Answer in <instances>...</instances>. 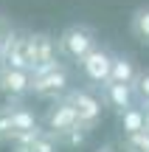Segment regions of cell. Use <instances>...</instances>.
I'll list each match as a JSON object with an SVG mask.
<instances>
[{
	"instance_id": "cell-1",
	"label": "cell",
	"mask_w": 149,
	"mask_h": 152,
	"mask_svg": "<svg viewBox=\"0 0 149 152\" xmlns=\"http://www.w3.org/2000/svg\"><path fill=\"white\" fill-rule=\"evenodd\" d=\"M45 130L59 144H68V147H79V144H84V138L90 135L76 121V113H73V107L68 104L65 96L54 99V104L48 107V113H45Z\"/></svg>"
},
{
	"instance_id": "cell-2",
	"label": "cell",
	"mask_w": 149,
	"mask_h": 152,
	"mask_svg": "<svg viewBox=\"0 0 149 152\" xmlns=\"http://www.w3.org/2000/svg\"><path fill=\"white\" fill-rule=\"evenodd\" d=\"M31 73V82H28V93H34L37 99H59L68 93V85H71V73H68V68L62 65L59 59L48 62V65L42 68H34Z\"/></svg>"
},
{
	"instance_id": "cell-3",
	"label": "cell",
	"mask_w": 149,
	"mask_h": 152,
	"mask_svg": "<svg viewBox=\"0 0 149 152\" xmlns=\"http://www.w3.org/2000/svg\"><path fill=\"white\" fill-rule=\"evenodd\" d=\"M96 42H99V34H96L93 26L73 23V26H68L65 31L56 37V56H62V59L79 65V59H82Z\"/></svg>"
},
{
	"instance_id": "cell-4",
	"label": "cell",
	"mask_w": 149,
	"mask_h": 152,
	"mask_svg": "<svg viewBox=\"0 0 149 152\" xmlns=\"http://www.w3.org/2000/svg\"><path fill=\"white\" fill-rule=\"evenodd\" d=\"M65 99L73 107L76 121L82 124V130L93 132L99 127V121H101V113H104V104H101L99 93H93L90 87H73V90L65 93Z\"/></svg>"
},
{
	"instance_id": "cell-5",
	"label": "cell",
	"mask_w": 149,
	"mask_h": 152,
	"mask_svg": "<svg viewBox=\"0 0 149 152\" xmlns=\"http://www.w3.org/2000/svg\"><path fill=\"white\" fill-rule=\"evenodd\" d=\"M113 54L116 51H110L107 45L96 42L93 48L87 51V54L79 59V68H82V76L90 82L93 87L104 85L107 79H110V65H113Z\"/></svg>"
},
{
	"instance_id": "cell-6",
	"label": "cell",
	"mask_w": 149,
	"mask_h": 152,
	"mask_svg": "<svg viewBox=\"0 0 149 152\" xmlns=\"http://www.w3.org/2000/svg\"><path fill=\"white\" fill-rule=\"evenodd\" d=\"M0 68H23V71H28V34H23V31L3 34Z\"/></svg>"
},
{
	"instance_id": "cell-7",
	"label": "cell",
	"mask_w": 149,
	"mask_h": 152,
	"mask_svg": "<svg viewBox=\"0 0 149 152\" xmlns=\"http://www.w3.org/2000/svg\"><path fill=\"white\" fill-rule=\"evenodd\" d=\"M56 59V39L51 34H28V71L34 68H42L48 62Z\"/></svg>"
},
{
	"instance_id": "cell-8",
	"label": "cell",
	"mask_w": 149,
	"mask_h": 152,
	"mask_svg": "<svg viewBox=\"0 0 149 152\" xmlns=\"http://www.w3.org/2000/svg\"><path fill=\"white\" fill-rule=\"evenodd\" d=\"M99 99L104 107H110L113 113H121L129 104H135V93L129 85H118V82H104L99 85Z\"/></svg>"
},
{
	"instance_id": "cell-9",
	"label": "cell",
	"mask_w": 149,
	"mask_h": 152,
	"mask_svg": "<svg viewBox=\"0 0 149 152\" xmlns=\"http://www.w3.org/2000/svg\"><path fill=\"white\" fill-rule=\"evenodd\" d=\"M28 82H31V73L23 71V68H0V93L9 102H17V99L25 96Z\"/></svg>"
},
{
	"instance_id": "cell-10",
	"label": "cell",
	"mask_w": 149,
	"mask_h": 152,
	"mask_svg": "<svg viewBox=\"0 0 149 152\" xmlns=\"http://www.w3.org/2000/svg\"><path fill=\"white\" fill-rule=\"evenodd\" d=\"M138 62L129 54H113V65H110V79L107 82H118V85H129L132 87L135 76H138Z\"/></svg>"
},
{
	"instance_id": "cell-11",
	"label": "cell",
	"mask_w": 149,
	"mask_h": 152,
	"mask_svg": "<svg viewBox=\"0 0 149 152\" xmlns=\"http://www.w3.org/2000/svg\"><path fill=\"white\" fill-rule=\"evenodd\" d=\"M118 130H121V135H135V132L144 130V107H135V104H129L127 110H121L118 113Z\"/></svg>"
},
{
	"instance_id": "cell-12",
	"label": "cell",
	"mask_w": 149,
	"mask_h": 152,
	"mask_svg": "<svg viewBox=\"0 0 149 152\" xmlns=\"http://www.w3.org/2000/svg\"><path fill=\"white\" fill-rule=\"evenodd\" d=\"M129 31H132V37L138 39L141 45L149 48V3L138 6V9L132 11V17H129Z\"/></svg>"
},
{
	"instance_id": "cell-13",
	"label": "cell",
	"mask_w": 149,
	"mask_h": 152,
	"mask_svg": "<svg viewBox=\"0 0 149 152\" xmlns=\"http://www.w3.org/2000/svg\"><path fill=\"white\" fill-rule=\"evenodd\" d=\"M34 127H39V124H37V115H34L28 107H11V138H14L17 132L34 130Z\"/></svg>"
},
{
	"instance_id": "cell-14",
	"label": "cell",
	"mask_w": 149,
	"mask_h": 152,
	"mask_svg": "<svg viewBox=\"0 0 149 152\" xmlns=\"http://www.w3.org/2000/svg\"><path fill=\"white\" fill-rule=\"evenodd\" d=\"M20 152H59V141H56L48 130H42L31 144H25Z\"/></svg>"
},
{
	"instance_id": "cell-15",
	"label": "cell",
	"mask_w": 149,
	"mask_h": 152,
	"mask_svg": "<svg viewBox=\"0 0 149 152\" xmlns=\"http://www.w3.org/2000/svg\"><path fill=\"white\" fill-rule=\"evenodd\" d=\"M124 152H149V130L124 135Z\"/></svg>"
},
{
	"instance_id": "cell-16",
	"label": "cell",
	"mask_w": 149,
	"mask_h": 152,
	"mask_svg": "<svg viewBox=\"0 0 149 152\" xmlns=\"http://www.w3.org/2000/svg\"><path fill=\"white\" fill-rule=\"evenodd\" d=\"M132 93L141 102V107L149 104V68L146 71H138V76H135V82H132Z\"/></svg>"
},
{
	"instance_id": "cell-17",
	"label": "cell",
	"mask_w": 149,
	"mask_h": 152,
	"mask_svg": "<svg viewBox=\"0 0 149 152\" xmlns=\"http://www.w3.org/2000/svg\"><path fill=\"white\" fill-rule=\"evenodd\" d=\"M11 138V107H0V141Z\"/></svg>"
},
{
	"instance_id": "cell-18",
	"label": "cell",
	"mask_w": 149,
	"mask_h": 152,
	"mask_svg": "<svg viewBox=\"0 0 149 152\" xmlns=\"http://www.w3.org/2000/svg\"><path fill=\"white\" fill-rule=\"evenodd\" d=\"M144 130H149V104H144Z\"/></svg>"
},
{
	"instance_id": "cell-19",
	"label": "cell",
	"mask_w": 149,
	"mask_h": 152,
	"mask_svg": "<svg viewBox=\"0 0 149 152\" xmlns=\"http://www.w3.org/2000/svg\"><path fill=\"white\" fill-rule=\"evenodd\" d=\"M96 152H118V149L113 147V144H104V147H101V149H96Z\"/></svg>"
},
{
	"instance_id": "cell-20",
	"label": "cell",
	"mask_w": 149,
	"mask_h": 152,
	"mask_svg": "<svg viewBox=\"0 0 149 152\" xmlns=\"http://www.w3.org/2000/svg\"><path fill=\"white\" fill-rule=\"evenodd\" d=\"M0 54H3V34H0Z\"/></svg>"
}]
</instances>
